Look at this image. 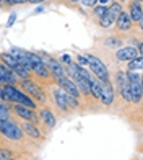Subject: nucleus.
<instances>
[{
    "instance_id": "obj_21",
    "label": "nucleus",
    "mask_w": 143,
    "mask_h": 160,
    "mask_svg": "<svg viewBox=\"0 0 143 160\" xmlns=\"http://www.w3.org/2000/svg\"><path fill=\"white\" fill-rule=\"evenodd\" d=\"M76 65L80 67H86L88 69V59H86V54H76Z\"/></svg>"
},
{
    "instance_id": "obj_28",
    "label": "nucleus",
    "mask_w": 143,
    "mask_h": 160,
    "mask_svg": "<svg viewBox=\"0 0 143 160\" xmlns=\"http://www.w3.org/2000/svg\"><path fill=\"white\" fill-rule=\"evenodd\" d=\"M98 2H99V5H107L109 2H112V0H98Z\"/></svg>"
},
{
    "instance_id": "obj_23",
    "label": "nucleus",
    "mask_w": 143,
    "mask_h": 160,
    "mask_svg": "<svg viewBox=\"0 0 143 160\" xmlns=\"http://www.w3.org/2000/svg\"><path fill=\"white\" fill-rule=\"evenodd\" d=\"M16 13L15 12H12L10 15H8V20H7V28H12L13 25H15V21H16Z\"/></svg>"
},
{
    "instance_id": "obj_30",
    "label": "nucleus",
    "mask_w": 143,
    "mask_h": 160,
    "mask_svg": "<svg viewBox=\"0 0 143 160\" xmlns=\"http://www.w3.org/2000/svg\"><path fill=\"white\" fill-rule=\"evenodd\" d=\"M5 5V0H0V7H3Z\"/></svg>"
},
{
    "instance_id": "obj_27",
    "label": "nucleus",
    "mask_w": 143,
    "mask_h": 160,
    "mask_svg": "<svg viewBox=\"0 0 143 160\" xmlns=\"http://www.w3.org/2000/svg\"><path fill=\"white\" fill-rule=\"evenodd\" d=\"M5 98V93H3V85L0 83V100H3Z\"/></svg>"
},
{
    "instance_id": "obj_29",
    "label": "nucleus",
    "mask_w": 143,
    "mask_h": 160,
    "mask_svg": "<svg viewBox=\"0 0 143 160\" xmlns=\"http://www.w3.org/2000/svg\"><path fill=\"white\" fill-rule=\"evenodd\" d=\"M42 12V7H38V8H36V12L34 13H41Z\"/></svg>"
},
{
    "instance_id": "obj_6",
    "label": "nucleus",
    "mask_w": 143,
    "mask_h": 160,
    "mask_svg": "<svg viewBox=\"0 0 143 160\" xmlns=\"http://www.w3.org/2000/svg\"><path fill=\"white\" fill-rule=\"evenodd\" d=\"M18 82H20V78L15 72L10 67H7L5 64L0 62V83L2 85H16Z\"/></svg>"
},
{
    "instance_id": "obj_15",
    "label": "nucleus",
    "mask_w": 143,
    "mask_h": 160,
    "mask_svg": "<svg viewBox=\"0 0 143 160\" xmlns=\"http://www.w3.org/2000/svg\"><path fill=\"white\" fill-rule=\"evenodd\" d=\"M0 62L5 64L7 67H10V69H13V67L18 64V61L8 52V51H7V52H0Z\"/></svg>"
},
{
    "instance_id": "obj_8",
    "label": "nucleus",
    "mask_w": 143,
    "mask_h": 160,
    "mask_svg": "<svg viewBox=\"0 0 143 160\" xmlns=\"http://www.w3.org/2000/svg\"><path fill=\"white\" fill-rule=\"evenodd\" d=\"M137 56H140V54H138L137 48H133V46L119 48V49L116 51V59H117L119 62H128V61L135 59Z\"/></svg>"
},
{
    "instance_id": "obj_7",
    "label": "nucleus",
    "mask_w": 143,
    "mask_h": 160,
    "mask_svg": "<svg viewBox=\"0 0 143 160\" xmlns=\"http://www.w3.org/2000/svg\"><path fill=\"white\" fill-rule=\"evenodd\" d=\"M52 97H54V101L57 108L62 111V113H68L70 111V106H68V101H67V93L60 90L59 87H55V88L52 90Z\"/></svg>"
},
{
    "instance_id": "obj_19",
    "label": "nucleus",
    "mask_w": 143,
    "mask_h": 160,
    "mask_svg": "<svg viewBox=\"0 0 143 160\" xmlns=\"http://www.w3.org/2000/svg\"><path fill=\"white\" fill-rule=\"evenodd\" d=\"M107 13V5H95L93 7V15L95 18H101Z\"/></svg>"
},
{
    "instance_id": "obj_22",
    "label": "nucleus",
    "mask_w": 143,
    "mask_h": 160,
    "mask_svg": "<svg viewBox=\"0 0 143 160\" xmlns=\"http://www.w3.org/2000/svg\"><path fill=\"white\" fill-rule=\"evenodd\" d=\"M57 61H59L60 64H63V65H68L70 62H73V61H72V56H70V54H62Z\"/></svg>"
},
{
    "instance_id": "obj_10",
    "label": "nucleus",
    "mask_w": 143,
    "mask_h": 160,
    "mask_svg": "<svg viewBox=\"0 0 143 160\" xmlns=\"http://www.w3.org/2000/svg\"><path fill=\"white\" fill-rule=\"evenodd\" d=\"M116 26H117V30L120 31V33H128L133 28V21L130 20V17H128V13L127 12H122L120 15L116 18Z\"/></svg>"
},
{
    "instance_id": "obj_33",
    "label": "nucleus",
    "mask_w": 143,
    "mask_h": 160,
    "mask_svg": "<svg viewBox=\"0 0 143 160\" xmlns=\"http://www.w3.org/2000/svg\"><path fill=\"white\" fill-rule=\"evenodd\" d=\"M68 2H78V0H68Z\"/></svg>"
},
{
    "instance_id": "obj_12",
    "label": "nucleus",
    "mask_w": 143,
    "mask_h": 160,
    "mask_svg": "<svg viewBox=\"0 0 143 160\" xmlns=\"http://www.w3.org/2000/svg\"><path fill=\"white\" fill-rule=\"evenodd\" d=\"M128 17H130L132 21H138L141 23V18H143V12H141V3H137V2H132L128 5Z\"/></svg>"
},
{
    "instance_id": "obj_32",
    "label": "nucleus",
    "mask_w": 143,
    "mask_h": 160,
    "mask_svg": "<svg viewBox=\"0 0 143 160\" xmlns=\"http://www.w3.org/2000/svg\"><path fill=\"white\" fill-rule=\"evenodd\" d=\"M5 160H18V158H13V157H10V158H5Z\"/></svg>"
},
{
    "instance_id": "obj_20",
    "label": "nucleus",
    "mask_w": 143,
    "mask_h": 160,
    "mask_svg": "<svg viewBox=\"0 0 143 160\" xmlns=\"http://www.w3.org/2000/svg\"><path fill=\"white\" fill-rule=\"evenodd\" d=\"M128 70H141V56H137L135 59L128 61Z\"/></svg>"
},
{
    "instance_id": "obj_4",
    "label": "nucleus",
    "mask_w": 143,
    "mask_h": 160,
    "mask_svg": "<svg viewBox=\"0 0 143 160\" xmlns=\"http://www.w3.org/2000/svg\"><path fill=\"white\" fill-rule=\"evenodd\" d=\"M13 113H15L18 118H21L23 121H30L33 124H38L39 121V116L36 113V110H31L28 106H23V105H13Z\"/></svg>"
},
{
    "instance_id": "obj_5",
    "label": "nucleus",
    "mask_w": 143,
    "mask_h": 160,
    "mask_svg": "<svg viewBox=\"0 0 143 160\" xmlns=\"http://www.w3.org/2000/svg\"><path fill=\"white\" fill-rule=\"evenodd\" d=\"M55 85L59 87L60 90H63L65 93H68L70 97H73V98H76V100L81 98L80 90L76 88V85L72 82L68 77H57V78H55Z\"/></svg>"
},
{
    "instance_id": "obj_25",
    "label": "nucleus",
    "mask_w": 143,
    "mask_h": 160,
    "mask_svg": "<svg viewBox=\"0 0 143 160\" xmlns=\"http://www.w3.org/2000/svg\"><path fill=\"white\" fill-rule=\"evenodd\" d=\"M7 5H20V3H28V0H7Z\"/></svg>"
},
{
    "instance_id": "obj_13",
    "label": "nucleus",
    "mask_w": 143,
    "mask_h": 160,
    "mask_svg": "<svg viewBox=\"0 0 143 160\" xmlns=\"http://www.w3.org/2000/svg\"><path fill=\"white\" fill-rule=\"evenodd\" d=\"M39 121L44 122V124H47V128H54L55 126V116H54V113L49 110V108H42L41 110Z\"/></svg>"
},
{
    "instance_id": "obj_31",
    "label": "nucleus",
    "mask_w": 143,
    "mask_h": 160,
    "mask_svg": "<svg viewBox=\"0 0 143 160\" xmlns=\"http://www.w3.org/2000/svg\"><path fill=\"white\" fill-rule=\"evenodd\" d=\"M132 2H137V3H141V2H143V0H132Z\"/></svg>"
},
{
    "instance_id": "obj_26",
    "label": "nucleus",
    "mask_w": 143,
    "mask_h": 160,
    "mask_svg": "<svg viewBox=\"0 0 143 160\" xmlns=\"http://www.w3.org/2000/svg\"><path fill=\"white\" fill-rule=\"evenodd\" d=\"M42 2H46V0H28V3H34V5L42 3Z\"/></svg>"
},
{
    "instance_id": "obj_16",
    "label": "nucleus",
    "mask_w": 143,
    "mask_h": 160,
    "mask_svg": "<svg viewBox=\"0 0 143 160\" xmlns=\"http://www.w3.org/2000/svg\"><path fill=\"white\" fill-rule=\"evenodd\" d=\"M128 83H138L141 85V70H127L125 72Z\"/></svg>"
},
{
    "instance_id": "obj_14",
    "label": "nucleus",
    "mask_w": 143,
    "mask_h": 160,
    "mask_svg": "<svg viewBox=\"0 0 143 160\" xmlns=\"http://www.w3.org/2000/svg\"><path fill=\"white\" fill-rule=\"evenodd\" d=\"M124 12V7H122V3H119V2H116V0H114V2L107 7V15H109L111 18H114L116 20L120 13Z\"/></svg>"
},
{
    "instance_id": "obj_3",
    "label": "nucleus",
    "mask_w": 143,
    "mask_h": 160,
    "mask_svg": "<svg viewBox=\"0 0 143 160\" xmlns=\"http://www.w3.org/2000/svg\"><path fill=\"white\" fill-rule=\"evenodd\" d=\"M18 83H20V88L23 90L30 98H33L34 101H42V103L46 101V93H44V90H42L39 85H36L31 78L20 80Z\"/></svg>"
},
{
    "instance_id": "obj_11",
    "label": "nucleus",
    "mask_w": 143,
    "mask_h": 160,
    "mask_svg": "<svg viewBox=\"0 0 143 160\" xmlns=\"http://www.w3.org/2000/svg\"><path fill=\"white\" fill-rule=\"evenodd\" d=\"M20 128L23 131V134H26L28 137H33V139H39L41 137V131L38 129V126L30 122V121H23Z\"/></svg>"
},
{
    "instance_id": "obj_24",
    "label": "nucleus",
    "mask_w": 143,
    "mask_h": 160,
    "mask_svg": "<svg viewBox=\"0 0 143 160\" xmlns=\"http://www.w3.org/2000/svg\"><path fill=\"white\" fill-rule=\"evenodd\" d=\"M83 7H90V8H93L96 3H98V0H78Z\"/></svg>"
},
{
    "instance_id": "obj_1",
    "label": "nucleus",
    "mask_w": 143,
    "mask_h": 160,
    "mask_svg": "<svg viewBox=\"0 0 143 160\" xmlns=\"http://www.w3.org/2000/svg\"><path fill=\"white\" fill-rule=\"evenodd\" d=\"M86 59H88V70L91 74L101 83H111V75H109V70H107L106 64L93 54H86Z\"/></svg>"
},
{
    "instance_id": "obj_17",
    "label": "nucleus",
    "mask_w": 143,
    "mask_h": 160,
    "mask_svg": "<svg viewBox=\"0 0 143 160\" xmlns=\"http://www.w3.org/2000/svg\"><path fill=\"white\" fill-rule=\"evenodd\" d=\"M114 21H116V20L111 18L109 15H107V13H106L104 17L98 18V23H99V26H101V28H106V30H107V28H111V26L114 25Z\"/></svg>"
},
{
    "instance_id": "obj_9",
    "label": "nucleus",
    "mask_w": 143,
    "mask_h": 160,
    "mask_svg": "<svg viewBox=\"0 0 143 160\" xmlns=\"http://www.w3.org/2000/svg\"><path fill=\"white\" fill-rule=\"evenodd\" d=\"M114 88L111 83H101V95H99V101L104 105V106H111L114 103Z\"/></svg>"
},
{
    "instance_id": "obj_2",
    "label": "nucleus",
    "mask_w": 143,
    "mask_h": 160,
    "mask_svg": "<svg viewBox=\"0 0 143 160\" xmlns=\"http://www.w3.org/2000/svg\"><path fill=\"white\" fill-rule=\"evenodd\" d=\"M0 134L10 141H21L23 139V131L10 118H0Z\"/></svg>"
},
{
    "instance_id": "obj_18",
    "label": "nucleus",
    "mask_w": 143,
    "mask_h": 160,
    "mask_svg": "<svg viewBox=\"0 0 143 160\" xmlns=\"http://www.w3.org/2000/svg\"><path fill=\"white\" fill-rule=\"evenodd\" d=\"M104 44L107 46V48H120V44H122V39L120 38H117V36H111V38H107L106 41H104Z\"/></svg>"
}]
</instances>
